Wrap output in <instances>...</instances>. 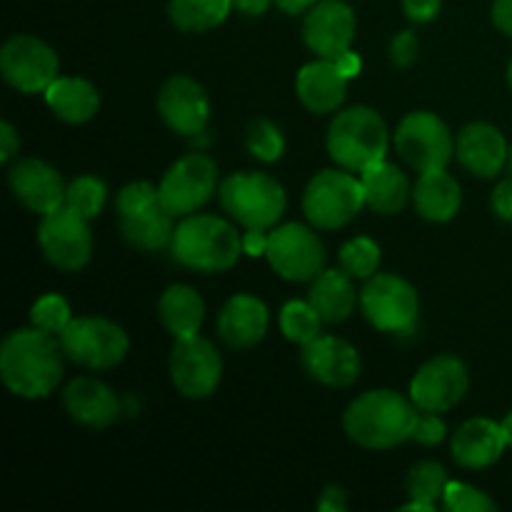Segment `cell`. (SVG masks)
Wrapping results in <instances>:
<instances>
[{
    "label": "cell",
    "mask_w": 512,
    "mask_h": 512,
    "mask_svg": "<svg viewBox=\"0 0 512 512\" xmlns=\"http://www.w3.org/2000/svg\"><path fill=\"white\" fill-rule=\"evenodd\" d=\"M63 345L58 335L40 328H18L0 343V378L3 385L23 400L48 398L65 375Z\"/></svg>",
    "instance_id": "1"
},
{
    "label": "cell",
    "mask_w": 512,
    "mask_h": 512,
    "mask_svg": "<svg viewBox=\"0 0 512 512\" xmlns=\"http://www.w3.org/2000/svg\"><path fill=\"white\" fill-rule=\"evenodd\" d=\"M420 410L405 395L380 388L358 395L343 415V430L365 450H390L413 440Z\"/></svg>",
    "instance_id": "2"
},
{
    "label": "cell",
    "mask_w": 512,
    "mask_h": 512,
    "mask_svg": "<svg viewBox=\"0 0 512 512\" xmlns=\"http://www.w3.org/2000/svg\"><path fill=\"white\" fill-rule=\"evenodd\" d=\"M175 263L198 273H225L240 260L243 238L230 220L218 215H185L170 243Z\"/></svg>",
    "instance_id": "3"
},
{
    "label": "cell",
    "mask_w": 512,
    "mask_h": 512,
    "mask_svg": "<svg viewBox=\"0 0 512 512\" xmlns=\"http://www.w3.org/2000/svg\"><path fill=\"white\" fill-rule=\"evenodd\" d=\"M325 148L338 168L363 173L373 163L385 160L390 148V133L383 115L368 105L340 110L325 135Z\"/></svg>",
    "instance_id": "4"
},
{
    "label": "cell",
    "mask_w": 512,
    "mask_h": 512,
    "mask_svg": "<svg viewBox=\"0 0 512 512\" xmlns=\"http://www.w3.org/2000/svg\"><path fill=\"white\" fill-rule=\"evenodd\" d=\"M115 215L123 240L140 253H158L173 243L175 215L165 208L160 190L148 180H135L120 190Z\"/></svg>",
    "instance_id": "5"
},
{
    "label": "cell",
    "mask_w": 512,
    "mask_h": 512,
    "mask_svg": "<svg viewBox=\"0 0 512 512\" xmlns=\"http://www.w3.org/2000/svg\"><path fill=\"white\" fill-rule=\"evenodd\" d=\"M220 208L245 230H273L288 208L285 188L268 173L238 170L220 180Z\"/></svg>",
    "instance_id": "6"
},
{
    "label": "cell",
    "mask_w": 512,
    "mask_h": 512,
    "mask_svg": "<svg viewBox=\"0 0 512 512\" xmlns=\"http://www.w3.org/2000/svg\"><path fill=\"white\" fill-rule=\"evenodd\" d=\"M365 208V190L360 178L345 168L315 173L305 185L303 213L318 230H340L358 218Z\"/></svg>",
    "instance_id": "7"
},
{
    "label": "cell",
    "mask_w": 512,
    "mask_h": 512,
    "mask_svg": "<svg viewBox=\"0 0 512 512\" xmlns=\"http://www.w3.org/2000/svg\"><path fill=\"white\" fill-rule=\"evenodd\" d=\"M65 358L88 370H110L128 355V333L100 315H80L60 333Z\"/></svg>",
    "instance_id": "8"
},
{
    "label": "cell",
    "mask_w": 512,
    "mask_h": 512,
    "mask_svg": "<svg viewBox=\"0 0 512 512\" xmlns=\"http://www.w3.org/2000/svg\"><path fill=\"white\" fill-rule=\"evenodd\" d=\"M393 145L400 158L418 173L445 170L455 155V138L448 123L430 110H413L398 123Z\"/></svg>",
    "instance_id": "9"
},
{
    "label": "cell",
    "mask_w": 512,
    "mask_h": 512,
    "mask_svg": "<svg viewBox=\"0 0 512 512\" xmlns=\"http://www.w3.org/2000/svg\"><path fill=\"white\" fill-rule=\"evenodd\" d=\"M365 320L380 333H410L418 323L420 300L413 285L393 273H375L360 290Z\"/></svg>",
    "instance_id": "10"
},
{
    "label": "cell",
    "mask_w": 512,
    "mask_h": 512,
    "mask_svg": "<svg viewBox=\"0 0 512 512\" xmlns=\"http://www.w3.org/2000/svg\"><path fill=\"white\" fill-rule=\"evenodd\" d=\"M275 275L290 283H313L325 268V245L313 228L300 223L275 225L265 253Z\"/></svg>",
    "instance_id": "11"
},
{
    "label": "cell",
    "mask_w": 512,
    "mask_h": 512,
    "mask_svg": "<svg viewBox=\"0 0 512 512\" xmlns=\"http://www.w3.org/2000/svg\"><path fill=\"white\" fill-rule=\"evenodd\" d=\"M38 245L43 258L53 268L63 273H78L93 258L90 220L68 205H60L58 210L40 218Z\"/></svg>",
    "instance_id": "12"
},
{
    "label": "cell",
    "mask_w": 512,
    "mask_h": 512,
    "mask_svg": "<svg viewBox=\"0 0 512 512\" xmlns=\"http://www.w3.org/2000/svg\"><path fill=\"white\" fill-rule=\"evenodd\" d=\"M220 188L218 165L210 155L190 153L175 160L160 180V200L175 218L193 215Z\"/></svg>",
    "instance_id": "13"
},
{
    "label": "cell",
    "mask_w": 512,
    "mask_h": 512,
    "mask_svg": "<svg viewBox=\"0 0 512 512\" xmlns=\"http://www.w3.org/2000/svg\"><path fill=\"white\" fill-rule=\"evenodd\" d=\"M58 53L45 40L20 33L5 40L0 50V73L3 80L23 95H38L58 78Z\"/></svg>",
    "instance_id": "14"
},
{
    "label": "cell",
    "mask_w": 512,
    "mask_h": 512,
    "mask_svg": "<svg viewBox=\"0 0 512 512\" xmlns=\"http://www.w3.org/2000/svg\"><path fill=\"white\" fill-rule=\"evenodd\" d=\"M168 368L170 380L183 398L203 400L210 398L223 380V355L200 335L175 338Z\"/></svg>",
    "instance_id": "15"
},
{
    "label": "cell",
    "mask_w": 512,
    "mask_h": 512,
    "mask_svg": "<svg viewBox=\"0 0 512 512\" xmlns=\"http://www.w3.org/2000/svg\"><path fill=\"white\" fill-rule=\"evenodd\" d=\"M470 388L468 365L455 355H438L418 368L410 380V400L423 413H448Z\"/></svg>",
    "instance_id": "16"
},
{
    "label": "cell",
    "mask_w": 512,
    "mask_h": 512,
    "mask_svg": "<svg viewBox=\"0 0 512 512\" xmlns=\"http://www.w3.org/2000/svg\"><path fill=\"white\" fill-rule=\"evenodd\" d=\"M158 115L173 133L195 138L208 128V90L190 75H170L158 90Z\"/></svg>",
    "instance_id": "17"
},
{
    "label": "cell",
    "mask_w": 512,
    "mask_h": 512,
    "mask_svg": "<svg viewBox=\"0 0 512 512\" xmlns=\"http://www.w3.org/2000/svg\"><path fill=\"white\" fill-rule=\"evenodd\" d=\"M355 20L353 8L343 0H318L305 13L303 20V43L308 45L315 58L338 60L348 53L355 43Z\"/></svg>",
    "instance_id": "18"
},
{
    "label": "cell",
    "mask_w": 512,
    "mask_h": 512,
    "mask_svg": "<svg viewBox=\"0 0 512 512\" xmlns=\"http://www.w3.org/2000/svg\"><path fill=\"white\" fill-rule=\"evenodd\" d=\"M8 185L15 200L30 213H38L40 218L65 205L68 185H65L63 175L58 168L40 158H20L18 163L10 165Z\"/></svg>",
    "instance_id": "19"
},
{
    "label": "cell",
    "mask_w": 512,
    "mask_h": 512,
    "mask_svg": "<svg viewBox=\"0 0 512 512\" xmlns=\"http://www.w3.org/2000/svg\"><path fill=\"white\" fill-rule=\"evenodd\" d=\"M300 365L315 383L328 385V388H348L360 378V370H363V360L355 345L335 335H318L308 345H303Z\"/></svg>",
    "instance_id": "20"
},
{
    "label": "cell",
    "mask_w": 512,
    "mask_h": 512,
    "mask_svg": "<svg viewBox=\"0 0 512 512\" xmlns=\"http://www.w3.org/2000/svg\"><path fill=\"white\" fill-rule=\"evenodd\" d=\"M455 158L475 178H498L510 163V145L495 125L470 123L455 138Z\"/></svg>",
    "instance_id": "21"
},
{
    "label": "cell",
    "mask_w": 512,
    "mask_h": 512,
    "mask_svg": "<svg viewBox=\"0 0 512 512\" xmlns=\"http://www.w3.org/2000/svg\"><path fill=\"white\" fill-rule=\"evenodd\" d=\"M348 83L350 78H345L335 60L315 58L295 75V95L305 110L315 115H328L340 110V105L345 103Z\"/></svg>",
    "instance_id": "22"
},
{
    "label": "cell",
    "mask_w": 512,
    "mask_h": 512,
    "mask_svg": "<svg viewBox=\"0 0 512 512\" xmlns=\"http://www.w3.org/2000/svg\"><path fill=\"white\" fill-rule=\"evenodd\" d=\"M270 325L268 305L250 293H235L218 313V335L228 348L250 350L265 338Z\"/></svg>",
    "instance_id": "23"
},
{
    "label": "cell",
    "mask_w": 512,
    "mask_h": 512,
    "mask_svg": "<svg viewBox=\"0 0 512 512\" xmlns=\"http://www.w3.org/2000/svg\"><path fill=\"white\" fill-rule=\"evenodd\" d=\"M65 413L83 428H110L123 413L120 398L98 378H75L63 390Z\"/></svg>",
    "instance_id": "24"
},
{
    "label": "cell",
    "mask_w": 512,
    "mask_h": 512,
    "mask_svg": "<svg viewBox=\"0 0 512 512\" xmlns=\"http://www.w3.org/2000/svg\"><path fill=\"white\" fill-rule=\"evenodd\" d=\"M508 440H505L503 423L490 418H470L455 430L453 435V460L460 468L483 470L503 458Z\"/></svg>",
    "instance_id": "25"
},
{
    "label": "cell",
    "mask_w": 512,
    "mask_h": 512,
    "mask_svg": "<svg viewBox=\"0 0 512 512\" xmlns=\"http://www.w3.org/2000/svg\"><path fill=\"white\" fill-rule=\"evenodd\" d=\"M413 205L428 223H448L460 213L463 188L448 170L420 173L418 183L413 185Z\"/></svg>",
    "instance_id": "26"
},
{
    "label": "cell",
    "mask_w": 512,
    "mask_h": 512,
    "mask_svg": "<svg viewBox=\"0 0 512 512\" xmlns=\"http://www.w3.org/2000/svg\"><path fill=\"white\" fill-rule=\"evenodd\" d=\"M360 183L365 190V208L378 215H395L413 198L408 178L398 165L380 160L360 173Z\"/></svg>",
    "instance_id": "27"
},
{
    "label": "cell",
    "mask_w": 512,
    "mask_h": 512,
    "mask_svg": "<svg viewBox=\"0 0 512 512\" xmlns=\"http://www.w3.org/2000/svg\"><path fill=\"white\" fill-rule=\"evenodd\" d=\"M43 95L55 118L70 125L88 123L100 110L98 88L90 80L75 75H58Z\"/></svg>",
    "instance_id": "28"
},
{
    "label": "cell",
    "mask_w": 512,
    "mask_h": 512,
    "mask_svg": "<svg viewBox=\"0 0 512 512\" xmlns=\"http://www.w3.org/2000/svg\"><path fill=\"white\" fill-rule=\"evenodd\" d=\"M353 275L340 270H323L318 278L310 285L308 300L313 308L318 310L323 323L338 325L353 315L355 305H358V293H355Z\"/></svg>",
    "instance_id": "29"
},
{
    "label": "cell",
    "mask_w": 512,
    "mask_h": 512,
    "mask_svg": "<svg viewBox=\"0 0 512 512\" xmlns=\"http://www.w3.org/2000/svg\"><path fill=\"white\" fill-rule=\"evenodd\" d=\"M158 318L163 328L173 338H188L198 335L200 325L205 320V300L190 285L175 283L160 295L158 300Z\"/></svg>",
    "instance_id": "30"
},
{
    "label": "cell",
    "mask_w": 512,
    "mask_h": 512,
    "mask_svg": "<svg viewBox=\"0 0 512 512\" xmlns=\"http://www.w3.org/2000/svg\"><path fill=\"white\" fill-rule=\"evenodd\" d=\"M233 10V0H170V23L183 33H208L218 28Z\"/></svg>",
    "instance_id": "31"
},
{
    "label": "cell",
    "mask_w": 512,
    "mask_h": 512,
    "mask_svg": "<svg viewBox=\"0 0 512 512\" xmlns=\"http://www.w3.org/2000/svg\"><path fill=\"white\" fill-rule=\"evenodd\" d=\"M320 328H323V318L310 300H288L280 310V333L300 348L323 335Z\"/></svg>",
    "instance_id": "32"
},
{
    "label": "cell",
    "mask_w": 512,
    "mask_h": 512,
    "mask_svg": "<svg viewBox=\"0 0 512 512\" xmlns=\"http://www.w3.org/2000/svg\"><path fill=\"white\" fill-rule=\"evenodd\" d=\"M448 470L435 460H420L410 468L408 480H405V490H408L410 500H420V503L438 505L443 503L445 488H448Z\"/></svg>",
    "instance_id": "33"
},
{
    "label": "cell",
    "mask_w": 512,
    "mask_h": 512,
    "mask_svg": "<svg viewBox=\"0 0 512 512\" xmlns=\"http://www.w3.org/2000/svg\"><path fill=\"white\" fill-rule=\"evenodd\" d=\"M245 148L260 163H275L285 153V135L268 118H253L245 130Z\"/></svg>",
    "instance_id": "34"
},
{
    "label": "cell",
    "mask_w": 512,
    "mask_h": 512,
    "mask_svg": "<svg viewBox=\"0 0 512 512\" xmlns=\"http://www.w3.org/2000/svg\"><path fill=\"white\" fill-rule=\"evenodd\" d=\"M340 268L348 275H353L355 280H368L378 273L380 268V245L375 243L373 238H365V235H358V238L348 240V243L340 248Z\"/></svg>",
    "instance_id": "35"
},
{
    "label": "cell",
    "mask_w": 512,
    "mask_h": 512,
    "mask_svg": "<svg viewBox=\"0 0 512 512\" xmlns=\"http://www.w3.org/2000/svg\"><path fill=\"white\" fill-rule=\"evenodd\" d=\"M105 200H108V188L95 175H78L70 180L68 190H65V205L88 220L98 218Z\"/></svg>",
    "instance_id": "36"
},
{
    "label": "cell",
    "mask_w": 512,
    "mask_h": 512,
    "mask_svg": "<svg viewBox=\"0 0 512 512\" xmlns=\"http://www.w3.org/2000/svg\"><path fill=\"white\" fill-rule=\"evenodd\" d=\"M70 320H73V310H70L68 300L58 293L40 295L30 308V325L50 335H58V338L68 328Z\"/></svg>",
    "instance_id": "37"
},
{
    "label": "cell",
    "mask_w": 512,
    "mask_h": 512,
    "mask_svg": "<svg viewBox=\"0 0 512 512\" xmlns=\"http://www.w3.org/2000/svg\"><path fill=\"white\" fill-rule=\"evenodd\" d=\"M445 510L450 512H493L498 510V503L490 498L488 493H483L480 488L470 483H460V480H450L448 488L443 495Z\"/></svg>",
    "instance_id": "38"
},
{
    "label": "cell",
    "mask_w": 512,
    "mask_h": 512,
    "mask_svg": "<svg viewBox=\"0 0 512 512\" xmlns=\"http://www.w3.org/2000/svg\"><path fill=\"white\" fill-rule=\"evenodd\" d=\"M418 53H420V40L413 30H400V33L390 40L388 55H390V63H393L395 68L400 70L410 68V65L418 60Z\"/></svg>",
    "instance_id": "39"
},
{
    "label": "cell",
    "mask_w": 512,
    "mask_h": 512,
    "mask_svg": "<svg viewBox=\"0 0 512 512\" xmlns=\"http://www.w3.org/2000/svg\"><path fill=\"white\" fill-rule=\"evenodd\" d=\"M445 433H448V428H445L440 413H423V410H420L418 423H415L413 430L415 443L425 445V448H433V445L443 443Z\"/></svg>",
    "instance_id": "40"
},
{
    "label": "cell",
    "mask_w": 512,
    "mask_h": 512,
    "mask_svg": "<svg viewBox=\"0 0 512 512\" xmlns=\"http://www.w3.org/2000/svg\"><path fill=\"white\" fill-rule=\"evenodd\" d=\"M443 8V0H403V13L410 23L425 25L435 20Z\"/></svg>",
    "instance_id": "41"
},
{
    "label": "cell",
    "mask_w": 512,
    "mask_h": 512,
    "mask_svg": "<svg viewBox=\"0 0 512 512\" xmlns=\"http://www.w3.org/2000/svg\"><path fill=\"white\" fill-rule=\"evenodd\" d=\"M490 208L505 223H512V175L503 178L495 185L493 195H490Z\"/></svg>",
    "instance_id": "42"
},
{
    "label": "cell",
    "mask_w": 512,
    "mask_h": 512,
    "mask_svg": "<svg viewBox=\"0 0 512 512\" xmlns=\"http://www.w3.org/2000/svg\"><path fill=\"white\" fill-rule=\"evenodd\" d=\"M18 150H20L18 130L13 128L10 120H3V123H0V163L8 165L10 160L18 155Z\"/></svg>",
    "instance_id": "43"
},
{
    "label": "cell",
    "mask_w": 512,
    "mask_h": 512,
    "mask_svg": "<svg viewBox=\"0 0 512 512\" xmlns=\"http://www.w3.org/2000/svg\"><path fill=\"white\" fill-rule=\"evenodd\" d=\"M320 512H345L348 510V493L340 485H328L318 498Z\"/></svg>",
    "instance_id": "44"
},
{
    "label": "cell",
    "mask_w": 512,
    "mask_h": 512,
    "mask_svg": "<svg viewBox=\"0 0 512 512\" xmlns=\"http://www.w3.org/2000/svg\"><path fill=\"white\" fill-rule=\"evenodd\" d=\"M243 250L245 255H250V258H260V255L265 258V253H268V230H258V228L245 230Z\"/></svg>",
    "instance_id": "45"
},
{
    "label": "cell",
    "mask_w": 512,
    "mask_h": 512,
    "mask_svg": "<svg viewBox=\"0 0 512 512\" xmlns=\"http://www.w3.org/2000/svg\"><path fill=\"white\" fill-rule=\"evenodd\" d=\"M493 23L512 40V0H493Z\"/></svg>",
    "instance_id": "46"
},
{
    "label": "cell",
    "mask_w": 512,
    "mask_h": 512,
    "mask_svg": "<svg viewBox=\"0 0 512 512\" xmlns=\"http://www.w3.org/2000/svg\"><path fill=\"white\" fill-rule=\"evenodd\" d=\"M270 5H273V0H233V8L248 18H260V15L268 13Z\"/></svg>",
    "instance_id": "47"
},
{
    "label": "cell",
    "mask_w": 512,
    "mask_h": 512,
    "mask_svg": "<svg viewBox=\"0 0 512 512\" xmlns=\"http://www.w3.org/2000/svg\"><path fill=\"white\" fill-rule=\"evenodd\" d=\"M335 63H338V68L343 70L345 78H355V75H360V70H363V60H360V55L355 53L353 48H350L348 53L340 55Z\"/></svg>",
    "instance_id": "48"
},
{
    "label": "cell",
    "mask_w": 512,
    "mask_h": 512,
    "mask_svg": "<svg viewBox=\"0 0 512 512\" xmlns=\"http://www.w3.org/2000/svg\"><path fill=\"white\" fill-rule=\"evenodd\" d=\"M315 3H318V0H273V5H278V8L288 15L308 13Z\"/></svg>",
    "instance_id": "49"
},
{
    "label": "cell",
    "mask_w": 512,
    "mask_h": 512,
    "mask_svg": "<svg viewBox=\"0 0 512 512\" xmlns=\"http://www.w3.org/2000/svg\"><path fill=\"white\" fill-rule=\"evenodd\" d=\"M400 510H403V512H408V510H415V512H433L435 505L420 503V500H410V503L400 505Z\"/></svg>",
    "instance_id": "50"
},
{
    "label": "cell",
    "mask_w": 512,
    "mask_h": 512,
    "mask_svg": "<svg viewBox=\"0 0 512 512\" xmlns=\"http://www.w3.org/2000/svg\"><path fill=\"white\" fill-rule=\"evenodd\" d=\"M503 433L505 440H508V448H512V410L503 418Z\"/></svg>",
    "instance_id": "51"
},
{
    "label": "cell",
    "mask_w": 512,
    "mask_h": 512,
    "mask_svg": "<svg viewBox=\"0 0 512 512\" xmlns=\"http://www.w3.org/2000/svg\"><path fill=\"white\" fill-rule=\"evenodd\" d=\"M508 85H510V90H512V60H510V65H508Z\"/></svg>",
    "instance_id": "52"
},
{
    "label": "cell",
    "mask_w": 512,
    "mask_h": 512,
    "mask_svg": "<svg viewBox=\"0 0 512 512\" xmlns=\"http://www.w3.org/2000/svg\"><path fill=\"white\" fill-rule=\"evenodd\" d=\"M510 170H512V148H510Z\"/></svg>",
    "instance_id": "53"
}]
</instances>
